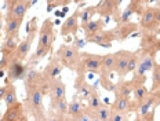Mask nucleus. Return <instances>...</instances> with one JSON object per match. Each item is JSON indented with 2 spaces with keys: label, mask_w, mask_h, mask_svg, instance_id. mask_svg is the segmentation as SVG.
<instances>
[{
  "label": "nucleus",
  "mask_w": 160,
  "mask_h": 121,
  "mask_svg": "<svg viewBox=\"0 0 160 121\" xmlns=\"http://www.w3.org/2000/svg\"><path fill=\"white\" fill-rule=\"evenodd\" d=\"M54 36H52V22L47 19L43 23V28L40 30V37H39V47H44V48H50Z\"/></svg>",
  "instance_id": "1"
},
{
  "label": "nucleus",
  "mask_w": 160,
  "mask_h": 121,
  "mask_svg": "<svg viewBox=\"0 0 160 121\" xmlns=\"http://www.w3.org/2000/svg\"><path fill=\"white\" fill-rule=\"evenodd\" d=\"M59 55H61L62 60L66 66L73 68V65L78 60V48L75 47H69V46H62L59 48Z\"/></svg>",
  "instance_id": "2"
},
{
  "label": "nucleus",
  "mask_w": 160,
  "mask_h": 121,
  "mask_svg": "<svg viewBox=\"0 0 160 121\" xmlns=\"http://www.w3.org/2000/svg\"><path fill=\"white\" fill-rule=\"evenodd\" d=\"M111 40H112V36L106 32H101V30L94 33V35L88 36L90 43H95V44L102 46V47H105V48H109V47H111Z\"/></svg>",
  "instance_id": "3"
},
{
  "label": "nucleus",
  "mask_w": 160,
  "mask_h": 121,
  "mask_svg": "<svg viewBox=\"0 0 160 121\" xmlns=\"http://www.w3.org/2000/svg\"><path fill=\"white\" fill-rule=\"evenodd\" d=\"M8 76L11 80H22V79H25V76H26V69L24 68V65H22L21 62L15 60V62H12L11 65H10Z\"/></svg>",
  "instance_id": "4"
},
{
  "label": "nucleus",
  "mask_w": 160,
  "mask_h": 121,
  "mask_svg": "<svg viewBox=\"0 0 160 121\" xmlns=\"http://www.w3.org/2000/svg\"><path fill=\"white\" fill-rule=\"evenodd\" d=\"M128 59H130V56H128V54L127 52H124L123 51L120 55L118 56L116 55V63H115V69H116V72L119 73L120 76H123V75H128L127 73V66H128Z\"/></svg>",
  "instance_id": "5"
},
{
  "label": "nucleus",
  "mask_w": 160,
  "mask_h": 121,
  "mask_svg": "<svg viewBox=\"0 0 160 121\" xmlns=\"http://www.w3.org/2000/svg\"><path fill=\"white\" fill-rule=\"evenodd\" d=\"M78 32V12L71 15L68 19L64 22L61 29V35H68V33H76Z\"/></svg>",
  "instance_id": "6"
},
{
  "label": "nucleus",
  "mask_w": 160,
  "mask_h": 121,
  "mask_svg": "<svg viewBox=\"0 0 160 121\" xmlns=\"http://www.w3.org/2000/svg\"><path fill=\"white\" fill-rule=\"evenodd\" d=\"M51 98L52 100H58L65 98V85L61 80H55L51 85Z\"/></svg>",
  "instance_id": "7"
},
{
  "label": "nucleus",
  "mask_w": 160,
  "mask_h": 121,
  "mask_svg": "<svg viewBox=\"0 0 160 121\" xmlns=\"http://www.w3.org/2000/svg\"><path fill=\"white\" fill-rule=\"evenodd\" d=\"M32 39H33V33H29L28 39H26L25 41H22L21 44L17 47V58H25V56L28 55V52L31 51Z\"/></svg>",
  "instance_id": "8"
},
{
  "label": "nucleus",
  "mask_w": 160,
  "mask_h": 121,
  "mask_svg": "<svg viewBox=\"0 0 160 121\" xmlns=\"http://www.w3.org/2000/svg\"><path fill=\"white\" fill-rule=\"evenodd\" d=\"M28 7H29V4L28 3H24V2H19V3H17V4H14L11 7V11H10V15H12V17H15V18H18V19H24V17L26 14V11H28Z\"/></svg>",
  "instance_id": "9"
},
{
  "label": "nucleus",
  "mask_w": 160,
  "mask_h": 121,
  "mask_svg": "<svg viewBox=\"0 0 160 121\" xmlns=\"http://www.w3.org/2000/svg\"><path fill=\"white\" fill-rule=\"evenodd\" d=\"M21 22H22L21 19L10 15V18L7 19V25H6V33H7V36H15L19 30Z\"/></svg>",
  "instance_id": "10"
},
{
  "label": "nucleus",
  "mask_w": 160,
  "mask_h": 121,
  "mask_svg": "<svg viewBox=\"0 0 160 121\" xmlns=\"http://www.w3.org/2000/svg\"><path fill=\"white\" fill-rule=\"evenodd\" d=\"M61 72H62V66L59 65L57 60H52L47 68L44 69V76L47 77V79H55Z\"/></svg>",
  "instance_id": "11"
},
{
  "label": "nucleus",
  "mask_w": 160,
  "mask_h": 121,
  "mask_svg": "<svg viewBox=\"0 0 160 121\" xmlns=\"http://www.w3.org/2000/svg\"><path fill=\"white\" fill-rule=\"evenodd\" d=\"M102 26H104V22L102 21H88L86 25H83V28L86 30V35L87 36H91L94 33L102 30Z\"/></svg>",
  "instance_id": "12"
},
{
  "label": "nucleus",
  "mask_w": 160,
  "mask_h": 121,
  "mask_svg": "<svg viewBox=\"0 0 160 121\" xmlns=\"http://www.w3.org/2000/svg\"><path fill=\"white\" fill-rule=\"evenodd\" d=\"M29 100H31V105L35 109H40L42 107V102H43V92L40 90H33L29 94Z\"/></svg>",
  "instance_id": "13"
},
{
  "label": "nucleus",
  "mask_w": 160,
  "mask_h": 121,
  "mask_svg": "<svg viewBox=\"0 0 160 121\" xmlns=\"http://www.w3.org/2000/svg\"><path fill=\"white\" fill-rule=\"evenodd\" d=\"M4 100H6L7 107H12L17 105V94H15V88L12 85H8L7 88H6Z\"/></svg>",
  "instance_id": "14"
},
{
  "label": "nucleus",
  "mask_w": 160,
  "mask_h": 121,
  "mask_svg": "<svg viewBox=\"0 0 160 121\" xmlns=\"http://www.w3.org/2000/svg\"><path fill=\"white\" fill-rule=\"evenodd\" d=\"M83 63L88 70H97L101 66V58L99 56H87L83 60Z\"/></svg>",
  "instance_id": "15"
},
{
  "label": "nucleus",
  "mask_w": 160,
  "mask_h": 121,
  "mask_svg": "<svg viewBox=\"0 0 160 121\" xmlns=\"http://www.w3.org/2000/svg\"><path fill=\"white\" fill-rule=\"evenodd\" d=\"M115 63H116V55H113V54H108V55H105L104 58L101 59V66L105 70L113 69L115 68Z\"/></svg>",
  "instance_id": "16"
},
{
  "label": "nucleus",
  "mask_w": 160,
  "mask_h": 121,
  "mask_svg": "<svg viewBox=\"0 0 160 121\" xmlns=\"http://www.w3.org/2000/svg\"><path fill=\"white\" fill-rule=\"evenodd\" d=\"M153 22H155V11L153 10H148V11L144 12V15H142V19H141V23L146 28H151L153 25Z\"/></svg>",
  "instance_id": "17"
},
{
  "label": "nucleus",
  "mask_w": 160,
  "mask_h": 121,
  "mask_svg": "<svg viewBox=\"0 0 160 121\" xmlns=\"http://www.w3.org/2000/svg\"><path fill=\"white\" fill-rule=\"evenodd\" d=\"M127 107H128V100L127 98H126L124 95H122V96H119L118 99H116V102H115V109H116V112H124V110H127Z\"/></svg>",
  "instance_id": "18"
},
{
  "label": "nucleus",
  "mask_w": 160,
  "mask_h": 121,
  "mask_svg": "<svg viewBox=\"0 0 160 121\" xmlns=\"http://www.w3.org/2000/svg\"><path fill=\"white\" fill-rule=\"evenodd\" d=\"M17 47H18V41H17V37H15V36H7V40H6V43H4V50H6V52L15 51Z\"/></svg>",
  "instance_id": "19"
},
{
  "label": "nucleus",
  "mask_w": 160,
  "mask_h": 121,
  "mask_svg": "<svg viewBox=\"0 0 160 121\" xmlns=\"http://www.w3.org/2000/svg\"><path fill=\"white\" fill-rule=\"evenodd\" d=\"M146 96H148V90H146V87L144 85H138L134 91V98L135 100H138V102H142L144 99H146Z\"/></svg>",
  "instance_id": "20"
},
{
  "label": "nucleus",
  "mask_w": 160,
  "mask_h": 121,
  "mask_svg": "<svg viewBox=\"0 0 160 121\" xmlns=\"http://www.w3.org/2000/svg\"><path fill=\"white\" fill-rule=\"evenodd\" d=\"M92 15H94V8L87 7L86 10H83V11L80 12V21H82L83 25H86L88 21H91V17Z\"/></svg>",
  "instance_id": "21"
},
{
  "label": "nucleus",
  "mask_w": 160,
  "mask_h": 121,
  "mask_svg": "<svg viewBox=\"0 0 160 121\" xmlns=\"http://www.w3.org/2000/svg\"><path fill=\"white\" fill-rule=\"evenodd\" d=\"M88 103H90V107H91V109H94V110H97V109H99V107H101V100H99L98 95H97L95 92H91V94H90V96H88Z\"/></svg>",
  "instance_id": "22"
},
{
  "label": "nucleus",
  "mask_w": 160,
  "mask_h": 121,
  "mask_svg": "<svg viewBox=\"0 0 160 121\" xmlns=\"http://www.w3.org/2000/svg\"><path fill=\"white\" fill-rule=\"evenodd\" d=\"M97 119L101 121H108L111 120V113H109V110L106 107L101 106L99 109H97Z\"/></svg>",
  "instance_id": "23"
},
{
  "label": "nucleus",
  "mask_w": 160,
  "mask_h": 121,
  "mask_svg": "<svg viewBox=\"0 0 160 121\" xmlns=\"http://www.w3.org/2000/svg\"><path fill=\"white\" fill-rule=\"evenodd\" d=\"M52 102H54V107L57 109V112H58V113H65V112H68V103H66L65 98L58 99V100H52Z\"/></svg>",
  "instance_id": "24"
},
{
  "label": "nucleus",
  "mask_w": 160,
  "mask_h": 121,
  "mask_svg": "<svg viewBox=\"0 0 160 121\" xmlns=\"http://www.w3.org/2000/svg\"><path fill=\"white\" fill-rule=\"evenodd\" d=\"M80 112H82V105H80L79 102H72L68 105V113L71 114V116H79Z\"/></svg>",
  "instance_id": "25"
},
{
  "label": "nucleus",
  "mask_w": 160,
  "mask_h": 121,
  "mask_svg": "<svg viewBox=\"0 0 160 121\" xmlns=\"http://www.w3.org/2000/svg\"><path fill=\"white\" fill-rule=\"evenodd\" d=\"M137 66H138V58H137L135 55H131L128 59V66H127V73L132 72V70L137 69Z\"/></svg>",
  "instance_id": "26"
},
{
  "label": "nucleus",
  "mask_w": 160,
  "mask_h": 121,
  "mask_svg": "<svg viewBox=\"0 0 160 121\" xmlns=\"http://www.w3.org/2000/svg\"><path fill=\"white\" fill-rule=\"evenodd\" d=\"M152 105H153V99H148L144 105L141 106V116L142 117H145L146 114H148V112H149V109L152 107Z\"/></svg>",
  "instance_id": "27"
},
{
  "label": "nucleus",
  "mask_w": 160,
  "mask_h": 121,
  "mask_svg": "<svg viewBox=\"0 0 160 121\" xmlns=\"http://www.w3.org/2000/svg\"><path fill=\"white\" fill-rule=\"evenodd\" d=\"M25 79H26V81H28L29 84H31V83H35L36 79H38V72H36L35 69H31L29 72H26Z\"/></svg>",
  "instance_id": "28"
},
{
  "label": "nucleus",
  "mask_w": 160,
  "mask_h": 121,
  "mask_svg": "<svg viewBox=\"0 0 160 121\" xmlns=\"http://www.w3.org/2000/svg\"><path fill=\"white\" fill-rule=\"evenodd\" d=\"M14 107H15V106L8 107V112L4 114V117H3V120H6V121H10V120H17V112L14 110Z\"/></svg>",
  "instance_id": "29"
},
{
  "label": "nucleus",
  "mask_w": 160,
  "mask_h": 121,
  "mask_svg": "<svg viewBox=\"0 0 160 121\" xmlns=\"http://www.w3.org/2000/svg\"><path fill=\"white\" fill-rule=\"evenodd\" d=\"M158 85H160V66L155 68V72H153V90H156Z\"/></svg>",
  "instance_id": "30"
},
{
  "label": "nucleus",
  "mask_w": 160,
  "mask_h": 121,
  "mask_svg": "<svg viewBox=\"0 0 160 121\" xmlns=\"http://www.w3.org/2000/svg\"><path fill=\"white\" fill-rule=\"evenodd\" d=\"M139 63H141V65L146 69V72H148V70H152V68H153V63H152V58H151V56H144V59H142Z\"/></svg>",
  "instance_id": "31"
},
{
  "label": "nucleus",
  "mask_w": 160,
  "mask_h": 121,
  "mask_svg": "<svg viewBox=\"0 0 160 121\" xmlns=\"http://www.w3.org/2000/svg\"><path fill=\"white\" fill-rule=\"evenodd\" d=\"M90 94H91V91L87 88V85L82 84V87H80V90H79V96H82L83 99H87L90 96Z\"/></svg>",
  "instance_id": "32"
},
{
  "label": "nucleus",
  "mask_w": 160,
  "mask_h": 121,
  "mask_svg": "<svg viewBox=\"0 0 160 121\" xmlns=\"http://www.w3.org/2000/svg\"><path fill=\"white\" fill-rule=\"evenodd\" d=\"M131 14H132V8H131V7H128L124 12H123V15H122L123 22H127V21H128V18L131 17Z\"/></svg>",
  "instance_id": "33"
},
{
  "label": "nucleus",
  "mask_w": 160,
  "mask_h": 121,
  "mask_svg": "<svg viewBox=\"0 0 160 121\" xmlns=\"http://www.w3.org/2000/svg\"><path fill=\"white\" fill-rule=\"evenodd\" d=\"M124 119H126V117L122 114V112H118V113H115V114H112V116H111L112 121H123Z\"/></svg>",
  "instance_id": "34"
},
{
  "label": "nucleus",
  "mask_w": 160,
  "mask_h": 121,
  "mask_svg": "<svg viewBox=\"0 0 160 121\" xmlns=\"http://www.w3.org/2000/svg\"><path fill=\"white\" fill-rule=\"evenodd\" d=\"M86 46L84 40H80V39H75V48H83Z\"/></svg>",
  "instance_id": "35"
},
{
  "label": "nucleus",
  "mask_w": 160,
  "mask_h": 121,
  "mask_svg": "<svg viewBox=\"0 0 160 121\" xmlns=\"http://www.w3.org/2000/svg\"><path fill=\"white\" fill-rule=\"evenodd\" d=\"M76 120H78V121H91L92 119L90 116H87V114H83V116H79Z\"/></svg>",
  "instance_id": "36"
},
{
  "label": "nucleus",
  "mask_w": 160,
  "mask_h": 121,
  "mask_svg": "<svg viewBox=\"0 0 160 121\" xmlns=\"http://www.w3.org/2000/svg\"><path fill=\"white\" fill-rule=\"evenodd\" d=\"M155 21L158 22V23H160V8L155 11Z\"/></svg>",
  "instance_id": "37"
},
{
  "label": "nucleus",
  "mask_w": 160,
  "mask_h": 121,
  "mask_svg": "<svg viewBox=\"0 0 160 121\" xmlns=\"http://www.w3.org/2000/svg\"><path fill=\"white\" fill-rule=\"evenodd\" d=\"M7 65V59H6V56H3L2 58V60H0V70H2L4 66Z\"/></svg>",
  "instance_id": "38"
},
{
  "label": "nucleus",
  "mask_w": 160,
  "mask_h": 121,
  "mask_svg": "<svg viewBox=\"0 0 160 121\" xmlns=\"http://www.w3.org/2000/svg\"><path fill=\"white\" fill-rule=\"evenodd\" d=\"M4 94H6V88L4 87H0V99L4 96Z\"/></svg>",
  "instance_id": "39"
},
{
  "label": "nucleus",
  "mask_w": 160,
  "mask_h": 121,
  "mask_svg": "<svg viewBox=\"0 0 160 121\" xmlns=\"http://www.w3.org/2000/svg\"><path fill=\"white\" fill-rule=\"evenodd\" d=\"M2 28H3V23H2V19H0V30H2Z\"/></svg>",
  "instance_id": "40"
},
{
  "label": "nucleus",
  "mask_w": 160,
  "mask_h": 121,
  "mask_svg": "<svg viewBox=\"0 0 160 121\" xmlns=\"http://www.w3.org/2000/svg\"><path fill=\"white\" fill-rule=\"evenodd\" d=\"M19 2H24V3H28L29 0H19Z\"/></svg>",
  "instance_id": "41"
},
{
  "label": "nucleus",
  "mask_w": 160,
  "mask_h": 121,
  "mask_svg": "<svg viewBox=\"0 0 160 121\" xmlns=\"http://www.w3.org/2000/svg\"><path fill=\"white\" fill-rule=\"evenodd\" d=\"M82 2H84V0H76V3H82Z\"/></svg>",
  "instance_id": "42"
}]
</instances>
